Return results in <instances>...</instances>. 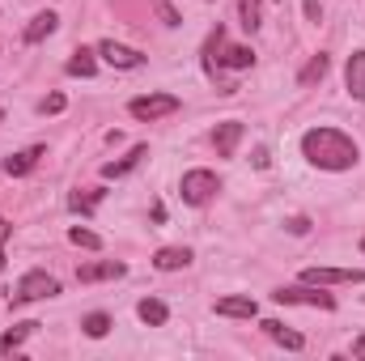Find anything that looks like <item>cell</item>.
I'll return each instance as SVG.
<instances>
[{"label":"cell","instance_id":"6da1fadb","mask_svg":"<svg viewBox=\"0 0 365 361\" xmlns=\"http://www.w3.org/2000/svg\"><path fill=\"white\" fill-rule=\"evenodd\" d=\"M302 158L319 171H353L361 162V149L340 128H310L302 136Z\"/></svg>","mask_w":365,"mask_h":361},{"label":"cell","instance_id":"7a4b0ae2","mask_svg":"<svg viewBox=\"0 0 365 361\" xmlns=\"http://www.w3.org/2000/svg\"><path fill=\"white\" fill-rule=\"evenodd\" d=\"M255 64V51L242 47V43H230L225 39V26H217L204 43V68L217 73V68H251Z\"/></svg>","mask_w":365,"mask_h":361},{"label":"cell","instance_id":"3957f363","mask_svg":"<svg viewBox=\"0 0 365 361\" xmlns=\"http://www.w3.org/2000/svg\"><path fill=\"white\" fill-rule=\"evenodd\" d=\"M272 302L280 306H314V310H336V298L331 293H323V289H314L310 280H302V285H280L272 293Z\"/></svg>","mask_w":365,"mask_h":361},{"label":"cell","instance_id":"277c9868","mask_svg":"<svg viewBox=\"0 0 365 361\" xmlns=\"http://www.w3.org/2000/svg\"><path fill=\"white\" fill-rule=\"evenodd\" d=\"M60 293V280L51 276V272L43 268H30L21 280H17V289H13V306H26V302H43V298H56Z\"/></svg>","mask_w":365,"mask_h":361},{"label":"cell","instance_id":"5b68a950","mask_svg":"<svg viewBox=\"0 0 365 361\" xmlns=\"http://www.w3.org/2000/svg\"><path fill=\"white\" fill-rule=\"evenodd\" d=\"M182 191V204H191V208H204V204H212L217 200V191H221V179L212 175V171H187L179 183Z\"/></svg>","mask_w":365,"mask_h":361},{"label":"cell","instance_id":"8992f818","mask_svg":"<svg viewBox=\"0 0 365 361\" xmlns=\"http://www.w3.org/2000/svg\"><path fill=\"white\" fill-rule=\"evenodd\" d=\"M128 111H132V119L153 123V119L175 115V111H179V98H175V93H145V98H132V102H128Z\"/></svg>","mask_w":365,"mask_h":361},{"label":"cell","instance_id":"52a82bcc","mask_svg":"<svg viewBox=\"0 0 365 361\" xmlns=\"http://www.w3.org/2000/svg\"><path fill=\"white\" fill-rule=\"evenodd\" d=\"M98 56H102L110 68H128V73H132V68H145V56L132 51V47H123V43H115V39H102V43H98Z\"/></svg>","mask_w":365,"mask_h":361},{"label":"cell","instance_id":"ba28073f","mask_svg":"<svg viewBox=\"0 0 365 361\" xmlns=\"http://www.w3.org/2000/svg\"><path fill=\"white\" fill-rule=\"evenodd\" d=\"M310 285H365V268H302Z\"/></svg>","mask_w":365,"mask_h":361},{"label":"cell","instance_id":"9c48e42d","mask_svg":"<svg viewBox=\"0 0 365 361\" xmlns=\"http://www.w3.org/2000/svg\"><path fill=\"white\" fill-rule=\"evenodd\" d=\"M238 141H242V123H238V119L217 123V132H212V149H217V158H234Z\"/></svg>","mask_w":365,"mask_h":361},{"label":"cell","instance_id":"30bf717a","mask_svg":"<svg viewBox=\"0 0 365 361\" xmlns=\"http://www.w3.org/2000/svg\"><path fill=\"white\" fill-rule=\"evenodd\" d=\"M145 158H149V145H132L119 162H106V166H102V179H123V175H132Z\"/></svg>","mask_w":365,"mask_h":361},{"label":"cell","instance_id":"8fae6325","mask_svg":"<svg viewBox=\"0 0 365 361\" xmlns=\"http://www.w3.org/2000/svg\"><path fill=\"white\" fill-rule=\"evenodd\" d=\"M259 327H264V332L272 336L280 349H289V353H302V349H306V336H302V332H293V327H284L280 319H264Z\"/></svg>","mask_w":365,"mask_h":361},{"label":"cell","instance_id":"7c38bea8","mask_svg":"<svg viewBox=\"0 0 365 361\" xmlns=\"http://www.w3.org/2000/svg\"><path fill=\"white\" fill-rule=\"evenodd\" d=\"M344 90L353 93L357 102H365V51H353L344 64Z\"/></svg>","mask_w":365,"mask_h":361},{"label":"cell","instance_id":"4fadbf2b","mask_svg":"<svg viewBox=\"0 0 365 361\" xmlns=\"http://www.w3.org/2000/svg\"><path fill=\"white\" fill-rule=\"evenodd\" d=\"M38 158H43V145H30V149L4 158V175H9V179H21V175H30V171L38 166Z\"/></svg>","mask_w":365,"mask_h":361},{"label":"cell","instance_id":"5bb4252c","mask_svg":"<svg viewBox=\"0 0 365 361\" xmlns=\"http://www.w3.org/2000/svg\"><path fill=\"white\" fill-rule=\"evenodd\" d=\"M212 310L225 315V319H255V315H259V302H255V298H221Z\"/></svg>","mask_w":365,"mask_h":361},{"label":"cell","instance_id":"9a60e30c","mask_svg":"<svg viewBox=\"0 0 365 361\" xmlns=\"http://www.w3.org/2000/svg\"><path fill=\"white\" fill-rule=\"evenodd\" d=\"M123 264H119V260H102V264H86V268L77 272V280H81V285H93V280H119V276H123Z\"/></svg>","mask_w":365,"mask_h":361},{"label":"cell","instance_id":"2e32d148","mask_svg":"<svg viewBox=\"0 0 365 361\" xmlns=\"http://www.w3.org/2000/svg\"><path fill=\"white\" fill-rule=\"evenodd\" d=\"M56 26H60V17H56L51 9L34 13V17H30V26H26V43H43V39H51V34H56Z\"/></svg>","mask_w":365,"mask_h":361},{"label":"cell","instance_id":"e0dca14e","mask_svg":"<svg viewBox=\"0 0 365 361\" xmlns=\"http://www.w3.org/2000/svg\"><path fill=\"white\" fill-rule=\"evenodd\" d=\"M191 264V251L187 247H162L158 255H153V268L158 272H179V268H187Z\"/></svg>","mask_w":365,"mask_h":361},{"label":"cell","instance_id":"ac0fdd59","mask_svg":"<svg viewBox=\"0 0 365 361\" xmlns=\"http://www.w3.org/2000/svg\"><path fill=\"white\" fill-rule=\"evenodd\" d=\"M34 327H38V323H17V327H9V332L0 336V357L17 353V349H21V345H26V340L34 336Z\"/></svg>","mask_w":365,"mask_h":361},{"label":"cell","instance_id":"d6986e66","mask_svg":"<svg viewBox=\"0 0 365 361\" xmlns=\"http://www.w3.org/2000/svg\"><path fill=\"white\" fill-rule=\"evenodd\" d=\"M93 56H98V51L77 47V51H73V60L64 64V68H68V77H93V73H98V60H93Z\"/></svg>","mask_w":365,"mask_h":361},{"label":"cell","instance_id":"ffe728a7","mask_svg":"<svg viewBox=\"0 0 365 361\" xmlns=\"http://www.w3.org/2000/svg\"><path fill=\"white\" fill-rule=\"evenodd\" d=\"M102 195H106L102 187H86V191H73V195H68V208H73V213H86V217H93V208L102 204Z\"/></svg>","mask_w":365,"mask_h":361},{"label":"cell","instance_id":"44dd1931","mask_svg":"<svg viewBox=\"0 0 365 361\" xmlns=\"http://www.w3.org/2000/svg\"><path fill=\"white\" fill-rule=\"evenodd\" d=\"M136 315H140V323H149V327H162V323L170 319L166 302H158V298H145V302L136 306Z\"/></svg>","mask_w":365,"mask_h":361},{"label":"cell","instance_id":"7402d4cb","mask_svg":"<svg viewBox=\"0 0 365 361\" xmlns=\"http://www.w3.org/2000/svg\"><path fill=\"white\" fill-rule=\"evenodd\" d=\"M238 21H242V30H259L264 26V0H238Z\"/></svg>","mask_w":365,"mask_h":361},{"label":"cell","instance_id":"603a6c76","mask_svg":"<svg viewBox=\"0 0 365 361\" xmlns=\"http://www.w3.org/2000/svg\"><path fill=\"white\" fill-rule=\"evenodd\" d=\"M327 68H331V60H327L323 51H319V56H310V64L297 73V86H314V81H323V77H327Z\"/></svg>","mask_w":365,"mask_h":361},{"label":"cell","instance_id":"cb8c5ba5","mask_svg":"<svg viewBox=\"0 0 365 361\" xmlns=\"http://www.w3.org/2000/svg\"><path fill=\"white\" fill-rule=\"evenodd\" d=\"M81 332H86L90 340H102V336L110 332V315H102V310H93V315H86V319H81Z\"/></svg>","mask_w":365,"mask_h":361},{"label":"cell","instance_id":"d4e9b609","mask_svg":"<svg viewBox=\"0 0 365 361\" xmlns=\"http://www.w3.org/2000/svg\"><path fill=\"white\" fill-rule=\"evenodd\" d=\"M68 238H73L77 247H86V251H98V247H102V238H98L93 230H81V225H73V230H68Z\"/></svg>","mask_w":365,"mask_h":361},{"label":"cell","instance_id":"484cf974","mask_svg":"<svg viewBox=\"0 0 365 361\" xmlns=\"http://www.w3.org/2000/svg\"><path fill=\"white\" fill-rule=\"evenodd\" d=\"M38 111H43V115H60V111H64V93H51V98H43V102H38Z\"/></svg>","mask_w":365,"mask_h":361},{"label":"cell","instance_id":"4316f807","mask_svg":"<svg viewBox=\"0 0 365 361\" xmlns=\"http://www.w3.org/2000/svg\"><path fill=\"white\" fill-rule=\"evenodd\" d=\"M158 17H162L166 26H179V13H175V9H170L166 0H158Z\"/></svg>","mask_w":365,"mask_h":361},{"label":"cell","instance_id":"83f0119b","mask_svg":"<svg viewBox=\"0 0 365 361\" xmlns=\"http://www.w3.org/2000/svg\"><path fill=\"white\" fill-rule=\"evenodd\" d=\"M9 234H13V225H9V221L0 217V268L9 264V260H4V243H9Z\"/></svg>","mask_w":365,"mask_h":361},{"label":"cell","instance_id":"f1b7e54d","mask_svg":"<svg viewBox=\"0 0 365 361\" xmlns=\"http://www.w3.org/2000/svg\"><path fill=\"white\" fill-rule=\"evenodd\" d=\"M306 230H310L306 217H289V234H306Z\"/></svg>","mask_w":365,"mask_h":361},{"label":"cell","instance_id":"f546056e","mask_svg":"<svg viewBox=\"0 0 365 361\" xmlns=\"http://www.w3.org/2000/svg\"><path fill=\"white\" fill-rule=\"evenodd\" d=\"M306 17H310V21H319V17H323V9H319L314 0H306Z\"/></svg>","mask_w":365,"mask_h":361},{"label":"cell","instance_id":"4dcf8cb0","mask_svg":"<svg viewBox=\"0 0 365 361\" xmlns=\"http://www.w3.org/2000/svg\"><path fill=\"white\" fill-rule=\"evenodd\" d=\"M353 357H361V361H365V336L357 340V345H353Z\"/></svg>","mask_w":365,"mask_h":361},{"label":"cell","instance_id":"1f68e13d","mask_svg":"<svg viewBox=\"0 0 365 361\" xmlns=\"http://www.w3.org/2000/svg\"><path fill=\"white\" fill-rule=\"evenodd\" d=\"M361 251H365V238H361Z\"/></svg>","mask_w":365,"mask_h":361},{"label":"cell","instance_id":"d6a6232c","mask_svg":"<svg viewBox=\"0 0 365 361\" xmlns=\"http://www.w3.org/2000/svg\"><path fill=\"white\" fill-rule=\"evenodd\" d=\"M0 119H4V111H0Z\"/></svg>","mask_w":365,"mask_h":361}]
</instances>
